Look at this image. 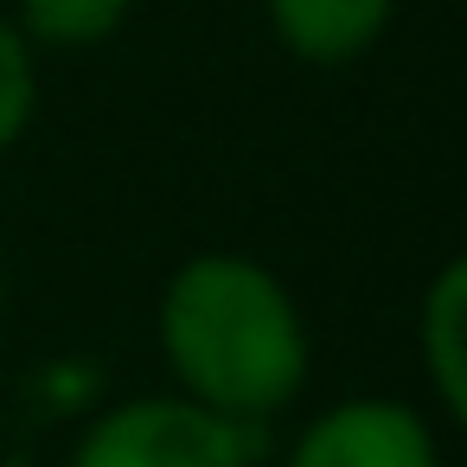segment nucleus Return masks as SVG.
<instances>
[{
  "label": "nucleus",
  "mask_w": 467,
  "mask_h": 467,
  "mask_svg": "<svg viewBox=\"0 0 467 467\" xmlns=\"http://www.w3.org/2000/svg\"><path fill=\"white\" fill-rule=\"evenodd\" d=\"M0 307H7V269H0Z\"/></svg>",
  "instance_id": "obj_8"
},
{
  "label": "nucleus",
  "mask_w": 467,
  "mask_h": 467,
  "mask_svg": "<svg viewBox=\"0 0 467 467\" xmlns=\"http://www.w3.org/2000/svg\"><path fill=\"white\" fill-rule=\"evenodd\" d=\"M26 116H33V58L14 26H0V148L20 141Z\"/></svg>",
  "instance_id": "obj_7"
},
{
  "label": "nucleus",
  "mask_w": 467,
  "mask_h": 467,
  "mask_svg": "<svg viewBox=\"0 0 467 467\" xmlns=\"http://www.w3.org/2000/svg\"><path fill=\"white\" fill-rule=\"evenodd\" d=\"M129 0H26V33L46 46H97L122 26Z\"/></svg>",
  "instance_id": "obj_6"
},
{
  "label": "nucleus",
  "mask_w": 467,
  "mask_h": 467,
  "mask_svg": "<svg viewBox=\"0 0 467 467\" xmlns=\"http://www.w3.org/2000/svg\"><path fill=\"white\" fill-rule=\"evenodd\" d=\"M422 358L441 390V410L461 422L467 416V263L461 256L435 275L422 301Z\"/></svg>",
  "instance_id": "obj_5"
},
{
  "label": "nucleus",
  "mask_w": 467,
  "mask_h": 467,
  "mask_svg": "<svg viewBox=\"0 0 467 467\" xmlns=\"http://www.w3.org/2000/svg\"><path fill=\"white\" fill-rule=\"evenodd\" d=\"M256 429L192 397H135L90 422L71 467H250Z\"/></svg>",
  "instance_id": "obj_2"
},
{
  "label": "nucleus",
  "mask_w": 467,
  "mask_h": 467,
  "mask_svg": "<svg viewBox=\"0 0 467 467\" xmlns=\"http://www.w3.org/2000/svg\"><path fill=\"white\" fill-rule=\"evenodd\" d=\"M161 346L192 403L269 416L307 378V333L282 282L250 256H192L161 301Z\"/></svg>",
  "instance_id": "obj_1"
},
{
  "label": "nucleus",
  "mask_w": 467,
  "mask_h": 467,
  "mask_svg": "<svg viewBox=\"0 0 467 467\" xmlns=\"http://www.w3.org/2000/svg\"><path fill=\"white\" fill-rule=\"evenodd\" d=\"M288 467H435V435L416 410L358 397L327 410L301 441Z\"/></svg>",
  "instance_id": "obj_3"
},
{
  "label": "nucleus",
  "mask_w": 467,
  "mask_h": 467,
  "mask_svg": "<svg viewBox=\"0 0 467 467\" xmlns=\"http://www.w3.org/2000/svg\"><path fill=\"white\" fill-rule=\"evenodd\" d=\"M269 14H275V33L288 39L295 58L339 65L378 39L390 0H269Z\"/></svg>",
  "instance_id": "obj_4"
}]
</instances>
